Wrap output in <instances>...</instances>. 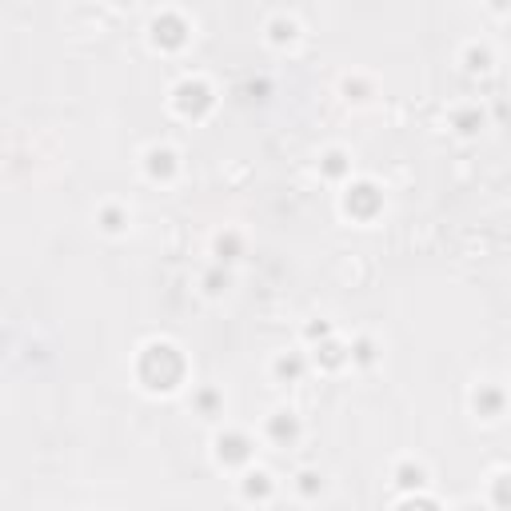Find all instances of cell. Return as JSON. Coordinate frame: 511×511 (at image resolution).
I'll list each match as a JSON object with an SVG mask.
<instances>
[{"mask_svg": "<svg viewBox=\"0 0 511 511\" xmlns=\"http://www.w3.org/2000/svg\"><path fill=\"white\" fill-rule=\"evenodd\" d=\"M244 491H248V496H268V491H272V484H268V475H264V472H256V475H248Z\"/></svg>", "mask_w": 511, "mask_h": 511, "instance_id": "cell-10", "label": "cell"}, {"mask_svg": "<svg viewBox=\"0 0 511 511\" xmlns=\"http://www.w3.org/2000/svg\"><path fill=\"white\" fill-rule=\"evenodd\" d=\"M104 228H108V232H116V228H124V216L116 212V208H108V212H104Z\"/></svg>", "mask_w": 511, "mask_h": 511, "instance_id": "cell-12", "label": "cell"}, {"mask_svg": "<svg viewBox=\"0 0 511 511\" xmlns=\"http://www.w3.org/2000/svg\"><path fill=\"white\" fill-rule=\"evenodd\" d=\"M268 432H272L276 439H292L299 427H296V420H292V415H276L272 424H268Z\"/></svg>", "mask_w": 511, "mask_h": 511, "instance_id": "cell-8", "label": "cell"}, {"mask_svg": "<svg viewBox=\"0 0 511 511\" xmlns=\"http://www.w3.org/2000/svg\"><path fill=\"white\" fill-rule=\"evenodd\" d=\"M375 208H380V192H375L372 184H356L348 192V212L351 216H375Z\"/></svg>", "mask_w": 511, "mask_h": 511, "instance_id": "cell-3", "label": "cell"}, {"mask_svg": "<svg viewBox=\"0 0 511 511\" xmlns=\"http://www.w3.org/2000/svg\"><path fill=\"white\" fill-rule=\"evenodd\" d=\"M324 168H328V172H332V176H339V172H344V156H339V152H332Z\"/></svg>", "mask_w": 511, "mask_h": 511, "instance_id": "cell-15", "label": "cell"}, {"mask_svg": "<svg viewBox=\"0 0 511 511\" xmlns=\"http://www.w3.org/2000/svg\"><path fill=\"white\" fill-rule=\"evenodd\" d=\"M475 124H479V116H475V112H463L460 116V128H463V132H475Z\"/></svg>", "mask_w": 511, "mask_h": 511, "instance_id": "cell-18", "label": "cell"}, {"mask_svg": "<svg viewBox=\"0 0 511 511\" xmlns=\"http://www.w3.org/2000/svg\"><path fill=\"white\" fill-rule=\"evenodd\" d=\"M176 108L184 116H204L208 108H212V92H208V84H200V80H188V84L176 88Z\"/></svg>", "mask_w": 511, "mask_h": 511, "instance_id": "cell-2", "label": "cell"}, {"mask_svg": "<svg viewBox=\"0 0 511 511\" xmlns=\"http://www.w3.org/2000/svg\"><path fill=\"white\" fill-rule=\"evenodd\" d=\"M299 487H304V491H316V487H320V475L304 472V475H299Z\"/></svg>", "mask_w": 511, "mask_h": 511, "instance_id": "cell-17", "label": "cell"}, {"mask_svg": "<svg viewBox=\"0 0 511 511\" xmlns=\"http://www.w3.org/2000/svg\"><path fill=\"white\" fill-rule=\"evenodd\" d=\"M180 375H184V360H180V351L172 344H152L144 356H140V380L156 392H168V387L180 384Z\"/></svg>", "mask_w": 511, "mask_h": 511, "instance_id": "cell-1", "label": "cell"}, {"mask_svg": "<svg viewBox=\"0 0 511 511\" xmlns=\"http://www.w3.org/2000/svg\"><path fill=\"white\" fill-rule=\"evenodd\" d=\"M475 408H479V415H496L499 408H503V396H499L496 387H484V392L475 396Z\"/></svg>", "mask_w": 511, "mask_h": 511, "instance_id": "cell-6", "label": "cell"}, {"mask_svg": "<svg viewBox=\"0 0 511 511\" xmlns=\"http://www.w3.org/2000/svg\"><path fill=\"white\" fill-rule=\"evenodd\" d=\"M220 460L224 463H240V460H248V436H224L220 439Z\"/></svg>", "mask_w": 511, "mask_h": 511, "instance_id": "cell-4", "label": "cell"}, {"mask_svg": "<svg viewBox=\"0 0 511 511\" xmlns=\"http://www.w3.org/2000/svg\"><path fill=\"white\" fill-rule=\"evenodd\" d=\"M172 168H176L172 152H152V156H148V172L152 176H172Z\"/></svg>", "mask_w": 511, "mask_h": 511, "instance_id": "cell-7", "label": "cell"}, {"mask_svg": "<svg viewBox=\"0 0 511 511\" xmlns=\"http://www.w3.org/2000/svg\"><path fill=\"white\" fill-rule=\"evenodd\" d=\"M200 408H204V412H212V408H216V396H212V392H204V396H200Z\"/></svg>", "mask_w": 511, "mask_h": 511, "instance_id": "cell-21", "label": "cell"}, {"mask_svg": "<svg viewBox=\"0 0 511 511\" xmlns=\"http://www.w3.org/2000/svg\"><path fill=\"white\" fill-rule=\"evenodd\" d=\"M356 360H372V344H368V339L356 344Z\"/></svg>", "mask_w": 511, "mask_h": 511, "instance_id": "cell-20", "label": "cell"}, {"mask_svg": "<svg viewBox=\"0 0 511 511\" xmlns=\"http://www.w3.org/2000/svg\"><path fill=\"white\" fill-rule=\"evenodd\" d=\"M420 484H424V472L412 467V463H403L399 467V487H420Z\"/></svg>", "mask_w": 511, "mask_h": 511, "instance_id": "cell-11", "label": "cell"}, {"mask_svg": "<svg viewBox=\"0 0 511 511\" xmlns=\"http://www.w3.org/2000/svg\"><path fill=\"white\" fill-rule=\"evenodd\" d=\"M491 496H496L499 507H511V475H499L496 487H491Z\"/></svg>", "mask_w": 511, "mask_h": 511, "instance_id": "cell-9", "label": "cell"}, {"mask_svg": "<svg viewBox=\"0 0 511 511\" xmlns=\"http://www.w3.org/2000/svg\"><path fill=\"white\" fill-rule=\"evenodd\" d=\"M399 511H439L436 503H427V499H415V503H403Z\"/></svg>", "mask_w": 511, "mask_h": 511, "instance_id": "cell-16", "label": "cell"}, {"mask_svg": "<svg viewBox=\"0 0 511 511\" xmlns=\"http://www.w3.org/2000/svg\"><path fill=\"white\" fill-rule=\"evenodd\" d=\"M467 60H472V68H484V60H487V52L472 48V52H467Z\"/></svg>", "mask_w": 511, "mask_h": 511, "instance_id": "cell-19", "label": "cell"}, {"mask_svg": "<svg viewBox=\"0 0 511 511\" xmlns=\"http://www.w3.org/2000/svg\"><path fill=\"white\" fill-rule=\"evenodd\" d=\"M156 40L180 44V40H184V20H180V16H160V20H156Z\"/></svg>", "mask_w": 511, "mask_h": 511, "instance_id": "cell-5", "label": "cell"}, {"mask_svg": "<svg viewBox=\"0 0 511 511\" xmlns=\"http://www.w3.org/2000/svg\"><path fill=\"white\" fill-rule=\"evenodd\" d=\"M276 372H280V375H299V360H296V356H292V360H280V363H276Z\"/></svg>", "mask_w": 511, "mask_h": 511, "instance_id": "cell-13", "label": "cell"}, {"mask_svg": "<svg viewBox=\"0 0 511 511\" xmlns=\"http://www.w3.org/2000/svg\"><path fill=\"white\" fill-rule=\"evenodd\" d=\"M324 360L328 363H339V360H344V348H339V344H324Z\"/></svg>", "mask_w": 511, "mask_h": 511, "instance_id": "cell-14", "label": "cell"}]
</instances>
